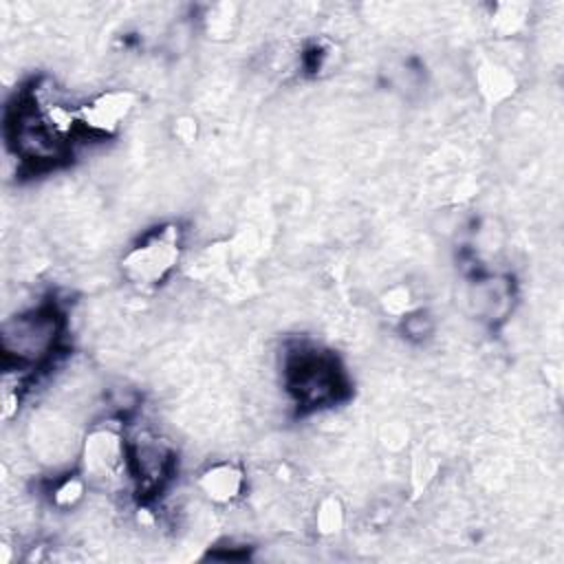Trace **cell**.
Here are the masks:
<instances>
[{
    "label": "cell",
    "mask_w": 564,
    "mask_h": 564,
    "mask_svg": "<svg viewBox=\"0 0 564 564\" xmlns=\"http://www.w3.org/2000/svg\"><path fill=\"white\" fill-rule=\"evenodd\" d=\"M130 485L141 500H150L170 482L176 467L174 447L150 430L128 436Z\"/></svg>",
    "instance_id": "5b68a950"
},
{
    "label": "cell",
    "mask_w": 564,
    "mask_h": 564,
    "mask_svg": "<svg viewBox=\"0 0 564 564\" xmlns=\"http://www.w3.org/2000/svg\"><path fill=\"white\" fill-rule=\"evenodd\" d=\"M176 126H174V134H176V139L178 141H183V143H192V141H196V134H198V126H196V121L194 119H189V117H181L178 121H174Z\"/></svg>",
    "instance_id": "2e32d148"
},
{
    "label": "cell",
    "mask_w": 564,
    "mask_h": 564,
    "mask_svg": "<svg viewBox=\"0 0 564 564\" xmlns=\"http://www.w3.org/2000/svg\"><path fill=\"white\" fill-rule=\"evenodd\" d=\"M344 505L337 496H326L317 502V509H315V531L324 538H330L335 533L341 531L344 527Z\"/></svg>",
    "instance_id": "5bb4252c"
},
{
    "label": "cell",
    "mask_w": 564,
    "mask_h": 564,
    "mask_svg": "<svg viewBox=\"0 0 564 564\" xmlns=\"http://www.w3.org/2000/svg\"><path fill=\"white\" fill-rule=\"evenodd\" d=\"M527 18H529V7L527 4L498 2L491 9L489 24H491V31L498 37H511V35H518L527 26Z\"/></svg>",
    "instance_id": "8fae6325"
},
{
    "label": "cell",
    "mask_w": 564,
    "mask_h": 564,
    "mask_svg": "<svg viewBox=\"0 0 564 564\" xmlns=\"http://www.w3.org/2000/svg\"><path fill=\"white\" fill-rule=\"evenodd\" d=\"M183 256V229L176 223L143 234L119 260L121 275L137 289L163 284L178 267Z\"/></svg>",
    "instance_id": "3957f363"
},
{
    "label": "cell",
    "mask_w": 564,
    "mask_h": 564,
    "mask_svg": "<svg viewBox=\"0 0 564 564\" xmlns=\"http://www.w3.org/2000/svg\"><path fill=\"white\" fill-rule=\"evenodd\" d=\"M476 86L487 101L500 104L516 90V79L507 66L487 59L476 70Z\"/></svg>",
    "instance_id": "9c48e42d"
},
{
    "label": "cell",
    "mask_w": 564,
    "mask_h": 564,
    "mask_svg": "<svg viewBox=\"0 0 564 564\" xmlns=\"http://www.w3.org/2000/svg\"><path fill=\"white\" fill-rule=\"evenodd\" d=\"M399 328L403 333V337L412 344H423L427 341L434 330H436V319L427 308L414 306L412 311H408L401 319H399Z\"/></svg>",
    "instance_id": "4fadbf2b"
},
{
    "label": "cell",
    "mask_w": 564,
    "mask_h": 564,
    "mask_svg": "<svg viewBox=\"0 0 564 564\" xmlns=\"http://www.w3.org/2000/svg\"><path fill=\"white\" fill-rule=\"evenodd\" d=\"M137 106V93L128 88H108L77 106V121L82 134L112 137Z\"/></svg>",
    "instance_id": "52a82bcc"
},
{
    "label": "cell",
    "mask_w": 564,
    "mask_h": 564,
    "mask_svg": "<svg viewBox=\"0 0 564 564\" xmlns=\"http://www.w3.org/2000/svg\"><path fill=\"white\" fill-rule=\"evenodd\" d=\"M381 306L388 315L401 319L408 311H412L416 304H414V297L410 293L408 286L403 284H397V286H390L383 295H381Z\"/></svg>",
    "instance_id": "9a60e30c"
},
{
    "label": "cell",
    "mask_w": 564,
    "mask_h": 564,
    "mask_svg": "<svg viewBox=\"0 0 564 564\" xmlns=\"http://www.w3.org/2000/svg\"><path fill=\"white\" fill-rule=\"evenodd\" d=\"M79 471L90 487L112 489L130 482L128 432L119 419L93 423L79 447Z\"/></svg>",
    "instance_id": "277c9868"
},
{
    "label": "cell",
    "mask_w": 564,
    "mask_h": 564,
    "mask_svg": "<svg viewBox=\"0 0 564 564\" xmlns=\"http://www.w3.org/2000/svg\"><path fill=\"white\" fill-rule=\"evenodd\" d=\"M247 487L245 469L234 460H214L205 465L196 476V489L200 496L216 505L227 507L242 498Z\"/></svg>",
    "instance_id": "ba28073f"
},
{
    "label": "cell",
    "mask_w": 564,
    "mask_h": 564,
    "mask_svg": "<svg viewBox=\"0 0 564 564\" xmlns=\"http://www.w3.org/2000/svg\"><path fill=\"white\" fill-rule=\"evenodd\" d=\"M88 480L84 478V474L77 469V471H70V474H64L59 478H55L48 487V500L55 509L59 511H70L75 509L77 505H82V500L86 498V491H88Z\"/></svg>",
    "instance_id": "30bf717a"
},
{
    "label": "cell",
    "mask_w": 564,
    "mask_h": 564,
    "mask_svg": "<svg viewBox=\"0 0 564 564\" xmlns=\"http://www.w3.org/2000/svg\"><path fill=\"white\" fill-rule=\"evenodd\" d=\"M284 383L300 410H322L337 403L348 388L346 375L335 355L297 344L284 355Z\"/></svg>",
    "instance_id": "7a4b0ae2"
},
{
    "label": "cell",
    "mask_w": 564,
    "mask_h": 564,
    "mask_svg": "<svg viewBox=\"0 0 564 564\" xmlns=\"http://www.w3.org/2000/svg\"><path fill=\"white\" fill-rule=\"evenodd\" d=\"M516 302V282L507 273H482L469 282L467 308L478 322L487 326L505 324L511 317Z\"/></svg>",
    "instance_id": "8992f818"
},
{
    "label": "cell",
    "mask_w": 564,
    "mask_h": 564,
    "mask_svg": "<svg viewBox=\"0 0 564 564\" xmlns=\"http://www.w3.org/2000/svg\"><path fill=\"white\" fill-rule=\"evenodd\" d=\"M238 26V9L229 2L212 4L203 15V29L214 40H229Z\"/></svg>",
    "instance_id": "7c38bea8"
},
{
    "label": "cell",
    "mask_w": 564,
    "mask_h": 564,
    "mask_svg": "<svg viewBox=\"0 0 564 564\" xmlns=\"http://www.w3.org/2000/svg\"><path fill=\"white\" fill-rule=\"evenodd\" d=\"M64 326L62 311L51 302L9 317L0 330L7 368H15L22 375L51 364L62 346Z\"/></svg>",
    "instance_id": "6da1fadb"
}]
</instances>
